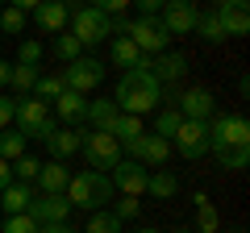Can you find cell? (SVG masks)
<instances>
[{"label":"cell","mask_w":250,"mask_h":233,"mask_svg":"<svg viewBox=\"0 0 250 233\" xmlns=\"http://www.w3.org/2000/svg\"><path fill=\"white\" fill-rule=\"evenodd\" d=\"M117 113H121V108L113 104V96H108V100H96V96H92V100H88V116H83V125L96 129V134H108V129H113V121H117Z\"/></svg>","instance_id":"ffe728a7"},{"label":"cell","mask_w":250,"mask_h":233,"mask_svg":"<svg viewBox=\"0 0 250 233\" xmlns=\"http://www.w3.org/2000/svg\"><path fill=\"white\" fill-rule=\"evenodd\" d=\"M42 142H46V150H50V158H54V162H67L71 154H80V142H83V125H62V129L54 125L50 134L42 137Z\"/></svg>","instance_id":"5bb4252c"},{"label":"cell","mask_w":250,"mask_h":233,"mask_svg":"<svg viewBox=\"0 0 250 233\" xmlns=\"http://www.w3.org/2000/svg\"><path fill=\"white\" fill-rule=\"evenodd\" d=\"M67 204L71 208H83V213H96V208H104L108 200L117 196L113 192V179H108L104 171H80V175H71V183H67Z\"/></svg>","instance_id":"7a4b0ae2"},{"label":"cell","mask_w":250,"mask_h":233,"mask_svg":"<svg viewBox=\"0 0 250 233\" xmlns=\"http://www.w3.org/2000/svg\"><path fill=\"white\" fill-rule=\"evenodd\" d=\"M229 146H250V125L242 113H217L208 121V154L229 150Z\"/></svg>","instance_id":"277c9868"},{"label":"cell","mask_w":250,"mask_h":233,"mask_svg":"<svg viewBox=\"0 0 250 233\" xmlns=\"http://www.w3.org/2000/svg\"><path fill=\"white\" fill-rule=\"evenodd\" d=\"M67 233H80V229H67Z\"/></svg>","instance_id":"f907efd6"},{"label":"cell","mask_w":250,"mask_h":233,"mask_svg":"<svg viewBox=\"0 0 250 233\" xmlns=\"http://www.w3.org/2000/svg\"><path fill=\"white\" fill-rule=\"evenodd\" d=\"M108 58H113V67H121V71H129V67H138V58H142V50H138L134 42L125 34H113V42H108Z\"/></svg>","instance_id":"603a6c76"},{"label":"cell","mask_w":250,"mask_h":233,"mask_svg":"<svg viewBox=\"0 0 250 233\" xmlns=\"http://www.w3.org/2000/svg\"><path fill=\"white\" fill-rule=\"evenodd\" d=\"M62 92H67V79H62V71H54V75H38V83H34V96H38V100H46V104H54Z\"/></svg>","instance_id":"83f0119b"},{"label":"cell","mask_w":250,"mask_h":233,"mask_svg":"<svg viewBox=\"0 0 250 233\" xmlns=\"http://www.w3.org/2000/svg\"><path fill=\"white\" fill-rule=\"evenodd\" d=\"M38 67H29V63H13V71H9V83L17 88V96H34V83H38Z\"/></svg>","instance_id":"f1b7e54d"},{"label":"cell","mask_w":250,"mask_h":233,"mask_svg":"<svg viewBox=\"0 0 250 233\" xmlns=\"http://www.w3.org/2000/svg\"><path fill=\"white\" fill-rule=\"evenodd\" d=\"M108 213H113L117 221H134V216L142 213V204H138V196H125V200H117V204L108 208Z\"/></svg>","instance_id":"74e56055"},{"label":"cell","mask_w":250,"mask_h":233,"mask_svg":"<svg viewBox=\"0 0 250 233\" xmlns=\"http://www.w3.org/2000/svg\"><path fill=\"white\" fill-rule=\"evenodd\" d=\"M67 34L80 38V46H100V42L113 38V17H104L96 4H83V9L71 17V29H67Z\"/></svg>","instance_id":"5b68a950"},{"label":"cell","mask_w":250,"mask_h":233,"mask_svg":"<svg viewBox=\"0 0 250 233\" xmlns=\"http://www.w3.org/2000/svg\"><path fill=\"white\" fill-rule=\"evenodd\" d=\"M196 34L205 38L208 46H221V42H225V29H221V17H217V9H213V13H200V17H196Z\"/></svg>","instance_id":"f546056e"},{"label":"cell","mask_w":250,"mask_h":233,"mask_svg":"<svg viewBox=\"0 0 250 233\" xmlns=\"http://www.w3.org/2000/svg\"><path fill=\"white\" fill-rule=\"evenodd\" d=\"M179 125H184V113L167 104V108H163V113H159V125H154V134H159V137H167V142H171Z\"/></svg>","instance_id":"e575fe53"},{"label":"cell","mask_w":250,"mask_h":233,"mask_svg":"<svg viewBox=\"0 0 250 233\" xmlns=\"http://www.w3.org/2000/svg\"><path fill=\"white\" fill-rule=\"evenodd\" d=\"M50 54L59 58V63H75V58L83 54V46H80V38H75V34H67V29H62V34H54Z\"/></svg>","instance_id":"484cf974"},{"label":"cell","mask_w":250,"mask_h":233,"mask_svg":"<svg viewBox=\"0 0 250 233\" xmlns=\"http://www.w3.org/2000/svg\"><path fill=\"white\" fill-rule=\"evenodd\" d=\"M0 233H38V221H34L29 213L9 216V221H0Z\"/></svg>","instance_id":"8d00e7d4"},{"label":"cell","mask_w":250,"mask_h":233,"mask_svg":"<svg viewBox=\"0 0 250 233\" xmlns=\"http://www.w3.org/2000/svg\"><path fill=\"white\" fill-rule=\"evenodd\" d=\"M159 92L163 88L150 75V54H142L138 67L121 71V79H117V88H113V104L121 108V113L142 116V113H154V108H159Z\"/></svg>","instance_id":"6da1fadb"},{"label":"cell","mask_w":250,"mask_h":233,"mask_svg":"<svg viewBox=\"0 0 250 233\" xmlns=\"http://www.w3.org/2000/svg\"><path fill=\"white\" fill-rule=\"evenodd\" d=\"M217 208L208 204V196H196V233H217Z\"/></svg>","instance_id":"d6a6232c"},{"label":"cell","mask_w":250,"mask_h":233,"mask_svg":"<svg viewBox=\"0 0 250 233\" xmlns=\"http://www.w3.org/2000/svg\"><path fill=\"white\" fill-rule=\"evenodd\" d=\"M54 108H59L62 125H83V116H88V96H80V92L67 88L59 100H54Z\"/></svg>","instance_id":"44dd1931"},{"label":"cell","mask_w":250,"mask_h":233,"mask_svg":"<svg viewBox=\"0 0 250 233\" xmlns=\"http://www.w3.org/2000/svg\"><path fill=\"white\" fill-rule=\"evenodd\" d=\"M29 216H34L38 225H67L71 204H67V196H42V192H38L34 204H29Z\"/></svg>","instance_id":"2e32d148"},{"label":"cell","mask_w":250,"mask_h":233,"mask_svg":"<svg viewBox=\"0 0 250 233\" xmlns=\"http://www.w3.org/2000/svg\"><path fill=\"white\" fill-rule=\"evenodd\" d=\"M13 129L42 142V137L54 129V108L46 104V100H38V96H17V108H13Z\"/></svg>","instance_id":"3957f363"},{"label":"cell","mask_w":250,"mask_h":233,"mask_svg":"<svg viewBox=\"0 0 250 233\" xmlns=\"http://www.w3.org/2000/svg\"><path fill=\"white\" fill-rule=\"evenodd\" d=\"M80 233H125V221H117L108 208H96V213H88V225Z\"/></svg>","instance_id":"4316f807"},{"label":"cell","mask_w":250,"mask_h":233,"mask_svg":"<svg viewBox=\"0 0 250 233\" xmlns=\"http://www.w3.org/2000/svg\"><path fill=\"white\" fill-rule=\"evenodd\" d=\"M38 188H42V196H62L67 192V183H71V171L62 167V162H42V171H38Z\"/></svg>","instance_id":"ac0fdd59"},{"label":"cell","mask_w":250,"mask_h":233,"mask_svg":"<svg viewBox=\"0 0 250 233\" xmlns=\"http://www.w3.org/2000/svg\"><path fill=\"white\" fill-rule=\"evenodd\" d=\"M9 167H13V179H17V183H34V179H38V171H42V162L29 158V154H21V158H13Z\"/></svg>","instance_id":"836d02e7"},{"label":"cell","mask_w":250,"mask_h":233,"mask_svg":"<svg viewBox=\"0 0 250 233\" xmlns=\"http://www.w3.org/2000/svg\"><path fill=\"white\" fill-rule=\"evenodd\" d=\"M0 9H4V0H0Z\"/></svg>","instance_id":"816d5d0a"},{"label":"cell","mask_w":250,"mask_h":233,"mask_svg":"<svg viewBox=\"0 0 250 233\" xmlns=\"http://www.w3.org/2000/svg\"><path fill=\"white\" fill-rule=\"evenodd\" d=\"M188 4H192V9H196V4H200V0H188Z\"/></svg>","instance_id":"681fc988"},{"label":"cell","mask_w":250,"mask_h":233,"mask_svg":"<svg viewBox=\"0 0 250 233\" xmlns=\"http://www.w3.org/2000/svg\"><path fill=\"white\" fill-rule=\"evenodd\" d=\"M150 75L159 79V88H163V83H184L188 79V54H179V50L154 54V58H150Z\"/></svg>","instance_id":"9a60e30c"},{"label":"cell","mask_w":250,"mask_h":233,"mask_svg":"<svg viewBox=\"0 0 250 233\" xmlns=\"http://www.w3.org/2000/svg\"><path fill=\"white\" fill-rule=\"evenodd\" d=\"M125 38H129V42L138 46V50L142 54H163L171 46V34L167 29L159 25V17H138V21H125Z\"/></svg>","instance_id":"52a82bcc"},{"label":"cell","mask_w":250,"mask_h":233,"mask_svg":"<svg viewBox=\"0 0 250 233\" xmlns=\"http://www.w3.org/2000/svg\"><path fill=\"white\" fill-rule=\"evenodd\" d=\"M217 17H221V29H225V38H242L250 29V9L246 4H225V9H217Z\"/></svg>","instance_id":"7402d4cb"},{"label":"cell","mask_w":250,"mask_h":233,"mask_svg":"<svg viewBox=\"0 0 250 233\" xmlns=\"http://www.w3.org/2000/svg\"><path fill=\"white\" fill-rule=\"evenodd\" d=\"M225 4H238V0H217V9H225ZM242 4H246V0H242Z\"/></svg>","instance_id":"7dc6e473"},{"label":"cell","mask_w":250,"mask_h":233,"mask_svg":"<svg viewBox=\"0 0 250 233\" xmlns=\"http://www.w3.org/2000/svg\"><path fill=\"white\" fill-rule=\"evenodd\" d=\"M4 4H13V9H21V13H34L42 0H4Z\"/></svg>","instance_id":"7bdbcfd3"},{"label":"cell","mask_w":250,"mask_h":233,"mask_svg":"<svg viewBox=\"0 0 250 233\" xmlns=\"http://www.w3.org/2000/svg\"><path fill=\"white\" fill-rule=\"evenodd\" d=\"M9 71H13V63H4V58H0V88L9 83Z\"/></svg>","instance_id":"f6af8a7d"},{"label":"cell","mask_w":250,"mask_h":233,"mask_svg":"<svg viewBox=\"0 0 250 233\" xmlns=\"http://www.w3.org/2000/svg\"><path fill=\"white\" fill-rule=\"evenodd\" d=\"M34 196H38V192H34V183H17V179H13L9 188L0 192V208H4L9 216H21V213H29Z\"/></svg>","instance_id":"d6986e66"},{"label":"cell","mask_w":250,"mask_h":233,"mask_svg":"<svg viewBox=\"0 0 250 233\" xmlns=\"http://www.w3.org/2000/svg\"><path fill=\"white\" fill-rule=\"evenodd\" d=\"M92 4H96L104 17H121V13L129 9V0H92Z\"/></svg>","instance_id":"ab89813d"},{"label":"cell","mask_w":250,"mask_h":233,"mask_svg":"<svg viewBox=\"0 0 250 233\" xmlns=\"http://www.w3.org/2000/svg\"><path fill=\"white\" fill-rule=\"evenodd\" d=\"M38 58H42V42L25 38V42H21V50H17V63H29V67H38Z\"/></svg>","instance_id":"f35d334b"},{"label":"cell","mask_w":250,"mask_h":233,"mask_svg":"<svg viewBox=\"0 0 250 233\" xmlns=\"http://www.w3.org/2000/svg\"><path fill=\"white\" fill-rule=\"evenodd\" d=\"M213 158H217V167H221V171H242V167H250V146H229V150H213Z\"/></svg>","instance_id":"4dcf8cb0"},{"label":"cell","mask_w":250,"mask_h":233,"mask_svg":"<svg viewBox=\"0 0 250 233\" xmlns=\"http://www.w3.org/2000/svg\"><path fill=\"white\" fill-rule=\"evenodd\" d=\"M196 17H200V13L192 9L188 0H163V9H159V25L167 29L171 38L196 34Z\"/></svg>","instance_id":"7c38bea8"},{"label":"cell","mask_w":250,"mask_h":233,"mask_svg":"<svg viewBox=\"0 0 250 233\" xmlns=\"http://www.w3.org/2000/svg\"><path fill=\"white\" fill-rule=\"evenodd\" d=\"M167 233H196V229H188V225H179V229H167Z\"/></svg>","instance_id":"bcb514c9"},{"label":"cell","mask_w":250,"mask_h":233,"mask_svg":"<svg viewBox=\"0 0 250 233\" xmlns=\"http://www.w3.org/2000/svg\"><path fill=\"white\" fill-rule=\"evenodd\" d=\"M146 175H150V171H146L142 162H134V158H121L108 171L113 192H121V196H146Z\"/></svg>","instance_id":"4fadbf2b"},{"label":"cell","mask_w":250,"mask_h":233,"mask_svg":"<svg viewBox=\"0 0 250 233\" xmlns=\"http://www.w3.org/2000/svg\"><path fill=\"white\" fill-rule=\"evenodd\" d=\"M138 233H163V229H154V225H146V229H138Z\"/></svg>","instance_id":"c3c4849f"},{"label":"cell","mask_w":250,"mask_h":233,"mask_svg":"<svg viewBox=\"0 0 250 233\" xmlns=\"http://www.w3.org/2000/svg\"><path fill=\"white\" fill-rule=\"evenodd\" d=\"M125 158L142 162L146 171H150V167H167V158H171V142H167V137H159V134H142L138 142L125 146Z\"/></svg>","instance_id":"8fae6325"},{"label":"cell","mask_w":250,"mask_h":233,"mask_svg":"<svg viewBox=\"0 0 250 233\" xmlns=\"http://www.w3.org/2000/svg\"><path fill=\"white\" fill-rule=\"evenodd\" d=\"M171 150H179V158L196 162L208 154V121H184L171 137Z\"/></svg>","instance_id":"ba28073f"},{"label":"cell","mask_w":250,"mask_h":233,"mask_svg":"<svg viewBox=\"0 0 250 233\" xmlns=\"http://www.w3.org/2000/svg\"><path fill=\"white\" fill-rule=\"evenodd\" d=\"M25 29V13L13 9V4H4L0 9V34H21Z\"/></svg>","instance_id":"d590c367"},{"label":"cell","mask_w":250,"mask_h":233,"mask_svg":"<svg viewBox=\"0 0 250 233\" xmlns=\"http://www.w3.org/2000/svg\"><path fill=\"white\" fill-rule=\"evenodd\" d=\"M13 108H17V96H0V129H13Z\"/></svg>","instance_id":"60d3db41"},{"label":"cell","mask_w":250,"mask_h":233,"mask_svg":"<svg viewBox=\"0 0 250 233\" xmlns=\"http://www.w3.org/2000/svg\"><path fill=\"white\" fill-rule=\"evenodd\" d=\"M80 154L88 158L92 171H104V175L121 162V146H117V137H113V134H96V129H83Z\"/></svg>","instance_id":"8992f818"},{"label":"cell","mask_w":250,"mask_h":233,"mask_svg":"<svg viewBox=\"0 0 250 233\" xmlns=\"http://www.w3.org/2000/svg\"><path fill=\"white\" fill-rule=\"evenodd\" d=\"M175 108L184 113V121H213L217 116V96L208 88H200V83H192V88H179Z\"/></svg>","instance_id":"30bf717a"},{"label":"cell","mask_w":250,"mask_h":233,"mask_svg":"<svg viewBox=\"0 0 250 233\" xmlns=\"http://www.w3.org/2000/svg\"><path fill=\"white\" fill-rule=\"evenodd\" d=\"M108 134L117 137V146H129V142H138L146 129H142V116H134V113H117V121H113V129H108Z\"/></svg>","instance_id":"cb8c5ba5"},{"label":"cell","mask_w":250,"mask_h":233,"mask_svg":"<svg viewBox=\"0 0 250 233\" xmlns=\"http://www.w3.org/2000/svg\"><path fill=\"white\" fill-rule=\"evenodd\" d=\"M129 4H138L142 17H159V9H163V0H129Z\"/></svg>","instance_id":"b9f144b4"},{"label":"cell","mask_w":250,"mask_h":233,"mask_svg":"<svg viewBox=\"0 0 250 233\" xmlns=\"http://www.w3.org/2000/svg\"><path fill=\"white\" fill-rule=\"evenodd\" d=\"M9 183H13V167H9V162H4V158H0V192L9 188Z\"/></svg>","instance_id":"ee69618b"},{"label":"cell","mask_w":250,"mask_h":233,"mask_svg":"<svg viewBox=\"0 0 250 233\" xmlns=\"http://www.w3.org/2000/svg\"><path fill=\"white\" fill-rule=\"evenodd\" d=\"M62 79H67V88H71V92L88 96V92L104 79V63H100V58H92V54H80L75 63L62 67Z\"/></svg>","instance_id":"9c48e42d"},{"label":"cell","mask_w":250,"mask_h":233,"mask_svg":"<svg viewBox=\"0 0 250 233\" xmlns=\"http://www.w3.org/2000/svg\"><path fill=\"white\" fill-rule=\"evenodd\" d=\"M34 25L42 29V34H62V29L71 25V13H67L62 0H42L34 9Z\"/></svg>","instance_id":"e0dca14e"},{"label":"cell","mask_w":250,"mask_h":233,"mask_svg":"<svg viewBox=\"0 0 250 233\" xmlns=\"http://www.w3.org/2000/svg\"><path fill=\"white\" fill-rule=\"evenodd\" d=\"M146 192H150L154 200H171V196L179 192V179L171 175V171L159 167V171H150V175H146Z\"/></svg>","instance_id":"d4e9b609"},{"label":"cell","mask_w":250,"mask_h":233,"mask_svg":"<svg viewBox=\"0 0 250 233\" xmlns=\"http://www.w3.org/2000/svg\"><path fill=\"white\" fill-rule=\"evenodd\" d=\"M25 142H29V137L17 134V129H0V158H4V162L21 158V154H25Z\"/></svg>","instance_id":"1f68e13d"}]
</instances>
